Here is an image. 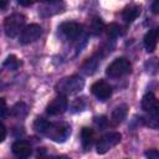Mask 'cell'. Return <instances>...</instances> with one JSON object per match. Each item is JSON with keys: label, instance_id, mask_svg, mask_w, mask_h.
<instances>
[{"label": "cell", "instance_id": "cell-1", "mask_svg": "<svg viewBox=\"0 0 159 159\" xmlns=\"http://www.w3.org/2000/svg\"><path fill=\"white\" fill-rule=\"evenodd\" d=\"M34 129L57 143L65 142L71 134V127L67 123H52L43 118H37L34 122Z\"/></svg>", "mask_w": 159, "mask_h": 159}, {"label": "cell", "instance_id": "cell-2", "mask_svg": "<svg viewBox=\"0 0 159 159\" xmlns=\"http://www.w3.org/2000/svg\"><path fill=\"white\" fill-rule=\"evenodd\" d=\"M84 87V80L80 76H70V77H65L62 80H60L56 86L55 89L60 96H68V94H73L80 92L82 88Z\"/></svg>", "mask_w": 159, "mask_h": 159}, {"label": "cell", "instance_id": "cell-3", "mask_svg": "<svg viewBox=\"0 0 159 159\" xmlns=\"http://www.w3.org/2000/svg\"><path fill=\"white\" fill-rule=\"evenodd\" d=\"M24 25H25V16L22 14L20 12L11 14L5 19V22H4L5 34L9 37H16L22 31Z\"/></svg>", "mask_w": 159, "mask_h": 159}, {"label": "cell", "instance_id": "cell-4", "mask_svg": "<svg viewBox=\"0 0 159 159\" xmlns=\"http://www.w3.org/2000/svg\"><path fill=\"white\" fill-rule=\"evenodd\" d=\"M130 72V62L125 57H118L106 70V75L111 78H118Z\"/></svg>", "mask_w": 159, "mask_h": 159}, {"label": "cell", "instance_id": "cell-5", "mask_svg": "<svg viewBox=\"0 0 159 159\" xmlns=\"http://www.w3.org/2000/svg\"><path fill=\"white\" fill-rule=\"evenodd\" d=\"M120 139H122V135H120L119 132H109V133H106L97 142V145H96L97 153L98 154L107 153L113 147H116L120 142Z\"/></svg>", "mask_w": 159, "mask_h": 159}, {"label": "cell", "instance_id": "cell-6", "mask_svg": "<svg viewBox=\"0 0 159 159\" xmlns=\"http://www.w3.org/2000/svg\"><path fill=\"white\" fill-rule=\"evenodd\" d=\"M41 35H42L41 26L37 24H30V25L24 26L22 31L19 35V41L24 45H27V43L36 41Z\"/></svg>", "mask_w": 159, "mask_h": 159}, {"label": "cell", "instance_id": "cell-7", "mask_svg": "<svg viewBox=\"0 0 159 159\" xmlns=\"http://www.w3.org/2000/svg\"><path fill=\"white\" fill-rule=\"evenodd\" d=\"M60 30L68 40H76L82 35L83 26L75 21H66L60 25Z\"/></svg>", "mask_w": 159, "mask_h": 159}, {"label": "cell", "instance_id": "cell-8", "mask_svg": "<svg viewBox=\"0 0 159 159\" xmlns=\"http://www.w3.org/2000/svg\"><path fill=\"white\" fill-rule=\"evenodd\" d=\"M67 106H68V101H67V97L65 96H57L55 97L46 107V112L47 114L50 116H58V114H62L66 109H67Z\"/></svg>", "mask_w": 159, "mask_h": 159}, {"label": "cell", "instance_id": "cell-9", "mask_svg": "<svg viewBox=\"0 0 159 159\" xmlns=\"http://www.w3.org/2000/svg\"><path fill=\"white\" fill-rule=\"evenodd\" d=\"M91 92L96 96L99 101H106L112 96V87L103 80L94 82L91 87Z\"/></svg>", "mask_w": 159, "mask_h": 159}, {"label": "cell", "instance_id": "cell-10", "mask_svg": "<svg viewBox=\"0 0 159 159\" xmlns=\"http://www.w3.org/2000/svg\"><path fill=\"white\" fill-rule=\"evenodd\" d=\"M12 154L17 158V159H29V157L32 153L31 145L29 142L26 140H16L12 147H11Z\"/></svg>", "mask_w": 159, "mask_h": 159}, {"label": "cell", "instance_id": "cell-11", "mask_svg": "<svg viewBox=\"0 0 159 159\" xmlns=\"http://www.w3.org/2000/svg\"><path fill=\"white\" fill-rule=\"evenodd\" d=\"M65 7V4L63 2H60V1H47V2H43L42 6L39 9V14L43 17H47V16H52L55 14H58L63 10Z\"/></svg>", "mask_w": 159, "mask_h": 159}, {"label": "cell", "instance_id": "cell-12", "mask_svg": "<svg viewBox=\"0 0 159 159\" xmlns=\"http://www.w3.org/2000/svg\"><path fill=\"white\" fill-rule=\"evenodd\" d=\"M142 108L145 112H148L150 116H158V101H157V97L152 92H148L143 96Z\"/></svg>", "mask_w": 159, "mask_h": 159}, {"label": "cell", "instance_id": "cell-13", "mask_svg": "<svg viewBox=\"0 0 159 159\" xmlns=\"http://www.w3.org/2000/svg\"><path fill=\"white\" fill-rule=\"evenodd\" d=\"M99 63H101V56L93 55L91 58H88L83 62V65L81 66V72L87 75V76L93 75L97 71V67H98Z\"/></svg>", "mask_w": 159, "mask_h": 159}, {"label": "cell", "instance_id": "cell-14", "mask_svg": "<svg viewBox=\"0 0 159 159\" xmlns=\"http://www.w3.org/2000/svg\"><path fill=\"white\" fill-rule=\"evenodd\" d=\"M143 43L148 52H153L157 48V43H158V29L149 30L144 36Z\"/></svg>", "mask_w": 159, "mask_h": 159}, {"label": "cell", "instance_id": "cell-15", "mask_svg": "<svg viewBox=\"0 0 159 159\" xmlns=\"http://www.w3.org/2000/svg\"><path fill=\"white\" fill-rule=\"evenodd\" d=\"M127 113H128V107H127V104H120V106L116 107V108L113 109V112H112L111 122H112L114 125L122 123V122L125 119Z\"/></svg>", "mask_w": 159, "mask_h": 159}, {"label": "cell", "instance_id": "cell-16", "mask_svg": "<svg viewBox=\"0 0 159 159\" xmlns=\"http://www.w3.org/2000/svg\"><path fill=\"white\" fill-rule=\"evenodd\" d=\"M139 15H140V6L138 5H129L122 11V17L128 24L133 22Z\"/></svg>", "mask_w": 159, "mask_h": 159}, {"label": "cell", "instance_id": "cell-17", "mask_svg": "<svg viewBox=\"0 0 159 159\" xmlns=\"http://www.w3.org/2000/svg\"><path fill=\"white\" fill-rule=\"evenodd\" d=\"M93 140H94V132H93V129H91L88 127L82 128V130H81V143H82V147H83L84 150H88L92 147Z\"/></svg>", "mask_w": 159, "mask_h": 159}, {"label": "cell", "instance_id": "cell-18", "mask_svg": "<svg viewBox=\"0 0 159 159\" xmlns=\"http://www.w3.org/2000/svg\"><path fill=\"white\" fill-rule=\"evenodd\" d=\"M11 113H12V116H15L16 118L22 119V118H25V117L27 116V113H29V108H27L26 103H24V102H17V103L12 107Z\"/></svg>", "mask_w": 159, "mask_h": 159}, {"label": "cell", "instance_id": "cell-19", "mask_svg": "<svg viewBox=\"0 0 159 159\" xmlns=\"http://www.w3.org/2000/svg\"><path fill=\"white\" fill-rule=\"evenodd\" d=\"M4 68L9 70V71H16L20 66H21V61L15 56V55H10L6 57V60L2 63Z\"/></svg>", "mask_w": 159, "mask_h": 159}, {"label": "cell", "instance_id": "cell-20", "mask_svg": "<svg viewBox=\"0 0 159 159\" xmlns=\"http://www.w3.org/2000/svg\"><path fill=\"white\" fill-rule=\"evenodd\" d=\"M103 30H104V25H103V22H102V20H101V19L94 17V19H92V20H91L89 26H88V31H89L92 35L97 36V35H99Z\"/></svg>", "mask_w": 159, "mask_h": 159}, {"label": "cell", "instance_id": "cell-21", "mask_svg": "<svg viewBox=\"0 0 159 159\" xmlns=\"http://www.w3.org/2000/svg\"><path fill=\"white\" fill-rule=\"evenodd\" d=\"M104 30H106L107 36H108L109 39H117V37L120 36V34H122L120 26H119L118 24H114V22H112V24H109L108 26H106Z\"/></svg>", "mask_w": 159, "mask_h": 159}, {"label": "cell", "instance_id": "cell-22", "mask_svg": "<svg viewBox=\"0 0 159 159\" xmlns=\"http://www.w3.org/2000/svg\"><path fill=\"white\" fill-rule=\"evenodd\" d=\"M7 113H9V108H7L5 98H0V118L6 117Z\"/></svg>", "mask_w": 159, "mask_h": 159}, {"label": "cell", "instance_id": "cell-23", "mask_svg": "<svg viewBox=\"0 0 159 159\" xmlns=\"http://www.w3.org/2000/svg\"><path fill=\"white\" fill-rule=\"evenodd\" d=\"M72 108H73L75 111H82V109L84 108V101H83V98H77V99L73 102Z\"/></svg>", "mask_w": 159, "mask_h": 159}, {"label": "cell", "instance_id": "cell-24", "mask_svg": "<svg viewBox=\"0 0 159 159\" xmlns=\"http://www.w3.org/2000/svg\"><path fill=\"white\" fill-rule=\"evenodd\" d=\"M144 154L148 159H159V152L157 149H149Z\"/></svg>", "mask_w": 159, "mask_h": 159}, {"label": "cell", "instance_id": "cell-25", "mask_svg": "<svg viewBox=\"0 0 159 159\" xmlns=\"http://www.w3.org/2000/svg\"><path fill=\"white\" fill-rule=\"evenodd\" d=\"M37 159H70L65 155H40Z\"/></svg>", "mask_w": 159, "mask_h": 159}, {"label": "cell", "instance_id": "cell-26", "mask_svg": "<svg viewBox=\"0 0 159 159\" xmlns=\"http://www.w3.org/2000/svg\"><path fill=\"white\" fill-rule=\"evenodd\" d=\"M6 138V128L5 125L0 122V142H4Z\"/></svg>", "mask_w": 159, "mask_h": 159}, {"label": "cell", "instance_id": "cell-27", "mask_svg": "<svg viewBox=\"0 0 159 159\" xmlns=\"http://www.w3.org/2000/svg\"><path fill=\"white\" fill-rule=\"evenodd\" d=\"M99 127H102V125H106V123H107V119H106V117H99V118H96V120H94Z\"/></svg>", "mask_w": 159, "mask_h": 159}, {"label": "cell", "instance_id": "cell-28", "mask_svg": "<svg viewBox=\"0 0 159 159\" xmlns=\"http://www.w3.org/2000/svg\"><path fill=\"white\" fill-rule=\"evenodd\" d=\"M152 10H153L154 14H158V12H159V1H154V2H153Z\"/></svg>", "mask_w": 159, "mask_h": 159}, {"label": "cell", "instance_id": "cell-29", "mask_svg": "<svg viewBox=\"0 0 159 159\" xmlns=\"http://www.w3.org/2000/svg\"><path fill=\"white\" fill-rule=\"evenodd\" d=\"M20 5H25V6H29V5H32L31 1H19Z\"/></svg>", "mask_w": 159, "mask_h": 159}, {"label": "cell", "instance_id": "cell-30", "mask_svg": "<svg viewBox=\"0 0 159 159\" xmlns=\"http://www.w3.org/2000/svg\"><path fill=\"white\" fill-rule=\"evenodd\" d=\"M7 5V1H0V9H4Z\"/></svg>", "mask_w": 159, "mask_h": 159}]
</instances>
